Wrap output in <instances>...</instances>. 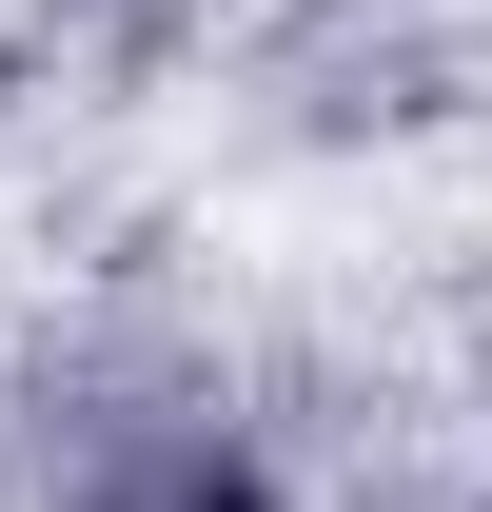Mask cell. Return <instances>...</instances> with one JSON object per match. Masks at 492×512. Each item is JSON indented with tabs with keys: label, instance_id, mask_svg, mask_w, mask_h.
Returning <instances> with one entry per match:
<instances>
[{
	"label": "cell",
	"instance_id": "1",
	"mask_svg": "<svg viewBox=\"0 0 492 512\" xmlns=\"http://www.w3.org/2000/svg\"><path fill=\"white\" fill-rule=\"evenodd\" d=\"M158 512H256V493H237V473H178V493H158Z\"/></svg>",
	"mask_w": 492,
	"mask_h": 512
}]
</instances>
